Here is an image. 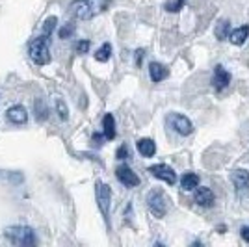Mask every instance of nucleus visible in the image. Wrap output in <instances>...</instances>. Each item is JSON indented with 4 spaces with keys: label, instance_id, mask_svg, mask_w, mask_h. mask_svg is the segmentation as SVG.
Segmentation results:
<instances>
[{
    "label": "nucleus",
    "instance_id": "obj_5",
    "mask_svg": "<svg viewBox=\"0 0 249 247\" xmlns=\"http://www.w3.org/2000/svg\"><path fill=\"white\" fill-rule=\"evenodd\" d=\"M95 197H97V206H99L101 214L108 221V216H110V201H112V190H110V186L104 184V182H97V186H95Z\"/></svg>",
    "mask_w": 249,
    "mask_h": 247
},
{
    "label": "nucleus",
    "instance_id": "obj_7",
    "mask_svg": "<svg viewBox=\"0 0 249 247\" xmlns=\"http://www.w3.org/2000/svg\"><path fill=\"white\" fill-rule=\"evenodd\" d=\"M231 180H232V184L236 188V194L240 197L249 195V171H246V169H236V171H232Z\"/></svg>",
    "mask_w": 249,
    "mask_h": 247
},
{
    "label": "nucleus",
    "instance_id": "obj_12",
    "mask_svg": "<svg viewBox=\"0 0 249 247\" xmlns=\"http://www.w3.org/2000/svg\"><path fill=\"white\" fill-rule=\"evenodd\" d=\"M194 199H196V203H197L199 206H205V208H208V206H212V203H214V194H212V190L210 188H196V195H194Z\"/></svg>",
    "mask_w": 249,
    "mask_h": 247
},
{
    "label": "nucleus",
    "instance_id": "obj_1",
    "mask_svg": "<svg viewBox=\"0 0 249 247\" xmlns=\"http://www.w3.org/2000/svg\"><path fill=\"white\" fill-rule=\"evenodd\" d=\"M108 4L110 0H73L69 4V15L80 21H88L103 13L108 8Z\"/></svg>",
    "mask_w": 249,
    "mask_h": 247
},
{
    "label": "nucleus",
    "instance_id": "obj_27",
    "mask_svg": "<svg viewBox=\"0 0 249 247\" xmlns=\"http://www.w3.org/2000/svg\"><path fill=\"white\" fill-rule=\"evenodd\" d=\"M240 234H242V238H244L246 242H249V227H242V230H240Z\"/></svg>",
    "mask_w": 249,
    "mask_h": 247
},
{
    "label": "nucleus",
    "instance_id": "obj_8",
    "mask_svg": "<svg viewBox=\"0 0 249 247\" xmlns=\"http://www.w3.org/2000/svg\"><path fill=\"white\" fill-rule=\"evenodd\" d=\"M149 173L156 178H160V180H164L167 184H175L177 182V173L166 164H156V165H151L149 167Z\"/></svg>",
    "mask_w": 249,
    "mask_h": 247
},
{
    "label": "nucleus",
    "instance_id": "obj_16",
    "mask_svg": "<svg viewBox=\"0 0 249 247\" xmlns=\"http://www.w3.org/2000/svg\"><path fill=\"white\" fill-rule=\"evenodd\" d=\"M248 37H249V26H240V28L231 32V35H229V39H231L232 45H244Z\"/></svg>",
    "mask_w": 249,
    "mask_h": 247
},
{
    "label": "nucleus",
    "instance_id": "obj_18",
    "mask_svg": "<svg viewBox=\"0 0 249 247\" xmlns=\"http://www.w3.org/2000/svg\"><path fill=\"white\" fill-rule=\"evenodd\" d=\"M214 34H216V37H218L219 41H225V39H229V35H231V22L229 21H219L218 24H216V30H214Z\"/></svg>",
    "mask_w": 249,
    "mask_h": 247
},
{
    "label": "nucleus",
    "instance_id": "obj_2",
    "mask_svg": "<svg viewBox=\"0 0 249 247\" xmlns=\"http://www.w3.org/2000/svg\"><path fill=\"white\" fill-rule=\"evenodd\" d=\"M4 234L15 246H36L37 244V236H36V232L32 230L30 227H24V225L8 227Z\"/></svg>",
    "mask_w": 249,
    "mask_h": 247
},
{
    "label": "nucleus",
    "instance_id": "obj_20",
    "mask_svg": "<svg viewBox=\"0 0 249 247\" xmlns=\"http://www.w3.org/2000/svg\"><path fill=\"white\" fill-rule=\"evenodd\" d=\"M56 22H58V17H56V15L49 17V19L45 21V24H43V35L49 37L52 32H54V28H56Z\"/></svg>",
    "mask_w": 249,
    "mask_h": 247
},
{
    "label": "nucleus",
    "instance_id": "obj_17",
    "mask_svg": "<svg viewBox=\"0 0 249 247\" xmlns=\"http://www.w3.org/2000/svg\"><path fill=\"white\" fill-rule=\"evenodd\" d=\"M180 186H182V190L192 192V190H196L199 186V176L196 173H186V175L180 178Z\"/></svg>",
    "mask_w": 249,
    "mask_h": 247
},
{
    "label": "nucleus",
    "instance_id": "obj_3",
    "mask_svg": "<svg viewBox=\"0 0 249 247\" xmlns=\"http://www.w3.org/2000/svg\"><path fill=\"white\" fill-rule=\"evenodd\" d=\"M28 54H30L32 62L37 63V65H47L51 62V51H49V45H47V35L34 39L28 45Z\"/></svg>",
    "mask_w": 249,
    "mask_h": 247
},
{
    "label": "nucleus",
    "instance_id": "obj_21",
    "mask_svg": "<svg viewBox=\"0 0 249 247\" xmlns=\"http://www.w3.org/2000/svg\"><path fill=\"white\" fill-rule=\"evenodd\" d=\"M34 110H36V117H37L39 121H45V119H47V113H49V110H47V106L43 104V101H36V104H34Z\"/></svg>",
    "mask_w": 249,
    "mask_h": 247
},
{
    "label": "nucleus",
    "instance_id": "obj_10",
    "mask_svg": "<svg viewBox=\"0 0 249 247\" xmlns=\"http://www.w3.org/2000/svg\"><path fill=\"white\" fill-rule=\"evenodd\" d=\"M6 115H8V119H10L13 124H24L28 121V113H26L24 106H21V104L11 106L10 110L6 112Z\"/></svg>",
    "mask_w": 249,
    "mask_h": 247
},
{
    "label": "nucleus",
    "instance_id": "obj_23",
    "mask_svg": "<svg viewBox=\"0 0 249 247\" xmlns=\"http://www.w3.org/2000/svg\"><path fill=\"white\" fill-rule=\"evenodd\" d=\"M73 34H74V24H65L62 30L58 32L60 39H69V37H71Z\"/></svg>",
    "mask_w": 249,
    "mask_h": 247
},
{
    "label": "nucleus",
    "instance_id": "obj_14",
    "mask_svg": "<svg viewBox=\"0 0 249 247\" xmlns=\"http://www.w3.org/2000/svg\"><path fill=\"white\" fill-rule=\"evenodd\" d=\"M138 151H140V155L147 156V158H151V156H155L156 153V143L153 140H149V138H142V140H138Z\"/></svg>",
    "mask_w": 249,
    "mask_h": 247
},
{
    "label": "nucleus",
    "instance_id": "obj_19",
    "mask_svg": "<svg viewBox=\"0 0 249 247\" xmlns=\"http://www.w3.org/2000/svg\"><path fill=\"white\" fill-rule=\"evenodd\" d=\"M110 56H112V45H110V43H103L101 49L95 52V60H97V62H103V63L108 62Z\"/></svg>",
    "mask_w": 249,
    "mask_h": 247
},
{
    "label": "nucleus",
    "instance_id": "obj_22",
    "mask_svg": "<svg viewBox=\"0 0 249 247\" xmlns=\"http://www.w3.org/2000/svg\"><path fill=\"white\" fill-rule=\"evenodd\" d=\"M54 106H56V112H58V115H60V119L65 121V119L69 117V110H67L65 103H63L62 99H56V101H54Z\"/></svg>",
    "mask_w": 249,
    "mask_h": 247
},
{
    "label": "nucleus",
    "instance_id": "obj_11",
    "mask_svg": "<svg viewBox=\"0 0 249 247\" xmlns=\"http://www.w3.org/2000/svg\"><path fill=\"white\" fill-rule=\"evenodd\" d=\"M212 84L216 86V89H225L229 84H231V74H229L225 69H223V65H216V69H214V78H212Z\"/></svg>",
    "mask_w": 249,
    "mask_h": 247
},
{
    "label": "nucleus",
    "instance_id": "obj_24",
    "mask_svg": "<svg viewBox=\"0 0 249 247\" xmlns=\"http://www.w3.org/2000/svg\"><path fill=\"white\" fill-rule=\"evenodd\" d=\"M74 51L78 52V54H86V52L89 51V41L88 39H82V41H78L74 45Z\"/></svg>",
    "mask_w": 249,
    "mask_h": 247
},
{
    "label": "nucleus",
    "instance_id": "obj_28",
    "mask_svg": "<svg viewBox=\"0 0 249 247\" xmlns=\"http://www.w3.org/2000/svg\"><path fill=\"white\" fill-rule=\"evenodd\" d=\"M142 60H143V51L140 49V51H136V63L140 65V63H142Z\"/></svg>",
    "mask_w": 249,
    "mask_h": 247
},
{
    "label": "nucleus",
    "instance_id": "obj_6",
    "mask_svg": "<svg viewBox=\"0 0 249 247\" xmlns=\"http://www.w3.org/2000/svg\"><path fill=\"white\" fill-rule=\"evenodd\" d=\"M169 124L173 126V130H175L177 134L180 136H190L194 132L192 121L188 117H184V115H180V113H171L169 115Z\"/></svg>",
    "mask_w": 249,
    "mask_h": 247
},
{
    "label": "nucleus",
    "instance_id": "obj_26",
    "mask_svg": "<svg viewBox=\"0 0 249 247\" xmlns=\"http://www.w3.org/2000/svg\"><path fill=\"white\" fill-rule=\"evenodd\" d=\"M117 158H119V160L128 158V147H126V145H121V147L117 149Z\"/></svg>",
    "mask_w": 249,
    "mask_h": 247
},
{
    "label": "nucleus",
    "instance_id": "obj_4",
    "mask_svg": "<svg viewBox=\"0 0 249 247\" xmlns=\"http://www.w3.org/2000/svg\"><path fill=\"white\" fill-rule=\"evenodd\" d=\"M147 206L155 217H164L167 212V197L160 190H153L147 195Z\"/></svg>",
    "mask_w": 249,
    "mask_h": 247
},
{
    "label": "nucleus",
    "instance_id": "obj_13",
    "mask_svg": "<svg viewBox=\"0 0 249 247\" xmlns=\"http://www.w3.org/2000/svg\"><path fill=\"white\" fill-rule=\"evenodd\" d=\"M149 76H151L153 82H162V80H166L167 78V69L162 65V63L153 62L151 65H149Z\"/></svg>",
    "mask_w": 249,
    "mask_h": 247
},
{
    "label": "nucleus",
    "instance_id": "obj_15",
    "mask_svg": "<svg viewBox=\"0 0 249 247\" xmlns=\"http://www.w3.org/2000/svg\"><path fill=\"white\" fill-rule=\"evenodd\" d=\"M103 134H104V140H114L115 138V119L112 113H106V115H104Z\"/></svg>",
    "mask_w": 249,
    "mask_h": 247
},
{
    "label": "nucleus",
    "instance_id": "obj_25",
    "mask_svg": "<svg viewBox=\"0 0 249 247\" xmlns=\"http://www.w3.org/2000/svg\"><path fill=\"white\" fill-rule=\"evenodd\" d=\"M182 2H184V0H175V2H167L164 8H166L167 11H178L180 8H182Z\"/></svg>",
    "mask_w": 249,
    "mask_h": 247
},
{
    "label": "nucleus",
    "instance_id": "obj_9",
    "mask_svg": "<svg viewBox=\"0 0 249 247\" xmlns=\"http://www.w3.org/2000/svg\"><path fill=\"white\" fill-rule=\"evenodd\" d=\"M115 176H117V180H119L124 188H134V186L140 184L138 175H136L128 165H119V167L115 169Z\"/></svg>",
    "mask_w": 249,
    "mask_h": 247
}]
</instances>
